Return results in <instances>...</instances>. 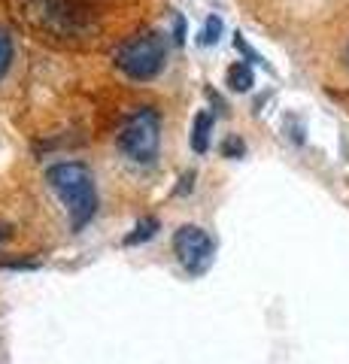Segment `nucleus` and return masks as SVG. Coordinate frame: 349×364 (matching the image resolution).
Instances as JSON below:
<instances>
[{"instance_id": "obj_10", "label": "nucleus", "mask_w": 349, "mask_h": 364, "mask_svg": "<svg viewBox=\"0 0 349 364\" xmlns=\"http://www.w3.org/2000/svg\"><path fill=\"white\" fill-rule=\"evenodd\" d=\"M219 33H222V18H219V16H210L207 25H204V33H200V43H207V46L216 43Z\"/></svg>"}, {"instance_id": "obj_6", "label": "nucleus", "mask_w": 349, "mask_h": 364, "mask_svg": "<svg viewBox=\"0 0 349 364\" xmlns=\"http://www.w3.org/2000/svg\"><path fill=\"white\" fill-rule=\"evenodd\" d=\"M213 124H216V116L207 112V109H200L195 116V124H191V149H195V152H207L210 149Z\"/></svg>"}, {"instance_id": "obj_13", "label": "nucleus", "mask_w": 349, "mask_h": 364, "mask_svg": "<svg viewBox=\"0 0 349 364\" xmlns=\"http://www.w3.org/2000/svg\"><path fill=\"white\" fill-rule=\"evenodd\" d=\"M234 46H237V49L246 55V61H262V58H258V55L249 49V43L243 40V33H234Z\"/></svg>"}, {"instance_id": "obj_11", "label": "nucleus", "mask_w": 349, "mask_h": 364, "mask_svg": "<svg viewBox=\"0 0 349 364\" xmlns=\"http://www.w3.org/2000/svg\"><path fill=\"white\" fill-rule=\"evenodd\" d=\"M243 152H246V143L240 140L237 134H231L228 140L222 143V155H225V158H237V155H243Z\"/></svg>"}, {"instance_id": "obj_2", "label": "nucleus", "mask_w": 349, "mask_h": 364, "mask_svg": "<svg viewBox=\"0 0 349 364\" xmlns=\"http://www.w3.org/2000/svg\"><path fill=\"white\" fill-rule=\"evenodd\" d=\"M119 152L134 164H152L161 146V112L155 107H134L116 128Z\"/></svg>"}, {"instance_id": "obj_9", "label": "nucleus", "mask_w": 349, "mask_h": 364, "mask_svg": "<svg viewBox=\"0 0 349 364\" xmlns=\"http://www.w3.org/2000/svg\"><path fill=\"white\" fill-rule=\"evenodd\" d=\"M13 52H16V43H13V31L0 25V79L6 76L9 64H13Z\"/></svg>"}, {"instance_id": "obj_3", "label": "nucleus", "mask_w": 349, "mask_h": 364, "mask_svg": "<svg viewBox=\"0 0 349 364\" xmlns=\"http://www.w3.org/2000/svg\"><path fill=\"white\" fill-rule=\"evenodd\" d=\"M112 61L131 82H149L161 73L167 61V40L161 31H140L131 33L125 43H119Z\"/></svg>"}, {"instance_id": "obj_5", "label": "nucleus", "mask_w": 349, "mask_h": 364, "mask_svg": "<svg viewBox=\"0 0 349 364\" xmlns=\"http://www.w3.org/2000/svg\"><path fill=\"white\" fill-rule=\"evenodd\" d=\"M213 237L198 225H183L173 234V252L188 273H204L213 261Z\"/></svg>"}, {"instance_id": "obj_4", "label": "nucleus", "mask_w": 349, "mask_h": 364, "mask_svg": "<svg viewBox=\"0 0 349 364\" xmlns=\"http://www.w3.org/2000/svg\"><path fill=\"white\" fill-rule=\"evenodd\" d=\"M31 16L55 37H88L95 13L85 0H31Z\"/></svg>"}, {"instance_id": "obj_12", "label": "nucleus", "mask_w": 349, "mask_h": 364, "mask_svg": "<svg viewBox=\"0 0 349 364\" xmlns=\"http://www.w3.org/2000/svg\"><path fill=\"white\" fill-rule=\"evenodd\" d=\"M195 170H186L183 176H179V186H176V195H186V191H191V186H195Z\"/></svg>"}, {"instance_id": "obj_14", "label": "nucleus", "mask_w": 349, "mask_h": 364, "mask_svg": "<svg viewBox=\"0 0 349 364\" xmlns=\"http://www.w3.org/2000/svg\"><path fill=\"white\" fill-rule=\"evenodd\" d=\"M9 234H13V231H9V225H0V243H4Z\"/></svg>"}, {"instance_id": "obj_8", "label": "nucleus", "mask_w": 349, "mask_h": 364, "mask_svg": "<svg viewBox=\"0 0 349 364\" xmlns=\"http://www.w3.org/2000/svg\"><path fill=\"white\" fill-rule=\"evenodd\" d=\"M159 228H161V222H159V215H143V219L134 225V231L125 237V246H140V243H149L155 234H159Z\"/></svg>"}, {"instance_id": "obj_1", "label": "nucleus", "mask_w": 349, "mask_h": 364, "mask_svg": "<svg viewBox=\"0 0 349 364\" xmlns=\"http://www.w3.org/2000/svg\"><path fill=\"white\" fill-rule=\"evenodd\" d=\"M46 182L52 191L61 198V203L70 213L73 231L82 228L95 219L97 213V188H95V173L82 161H58L46 167Z\"/></svg>"}, {"instance_id": "obj_15", "label": "nucleus", "mask_w": 349, "mask_h": 364, "mask_svg": "<svg viewBox=\"0 0 349 364\" xmlns=\"http://www.w3.org/2000/svg\"><path fill=\"white\" fill-rule=\"evenodd\" d=\"M346 61H349V49H346Z\"/></svg>"}, {"instance_id": "obj_7", "label": "nucleus", "mask_w": 349, "mask_h": 364, "mask_svg": "<svg viewBox=\"0 0 349 364\" xmlns=\"http://www.w3.org/2000/svg\"><path fill=\"white\" fill-rule=\"evenodd\" d=\"M225 82H228L231 91H249L255 85V76H252V67L249 61H234L225 73Z\"/></svg>"}]
</instances>
